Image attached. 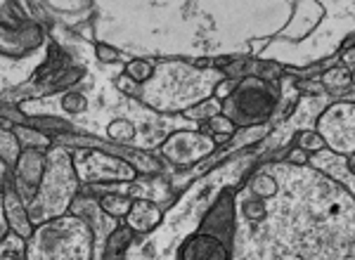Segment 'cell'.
Here are the masks:
<instances>
[{"label": "cell", "instance_id": "cell-1", "mask_svg": "<svg viewBox=\"0 0 355 260\" xmlns=\"http://www.w3.org/2000/svg\"><path fill=\"white\" fill-rule=\"evenodd\" d=\"M280 100L282 88L277 83L247 76L237 83L234 93L223 102L221 113L230 118L234 128H258L270 121L280 107Z\"/></svg>", "mask_w": 355, "mask_h": 260}, {"label": "cell", "instance_id": "cell-2", "mask_svg": "<svg viewBox=\"0 0 355 260\" xmlns=\"http://www.w3.org/2000/svg\"><path fill=\"white\" fill-rule=\"evenodd\" d=\"M196 232L221 239L225 246L234 248V235H237V204H234V189L225 187L204 213Z\"/></svg>", "mask_w": 355, "mask_h": 260}, {"label": "cell", "instance_id": "cell-3", "mask_svg": "<svg viewBox=\"0 0 355 260\" xmlns=\"http://www.w3.org/2000/svg\"><path fill=\"white\" fill-rule=\"evenodd\" d=\"M213 149H216V142L204 133H178L166 142L163 154L171 156L178 166H192L209 156Z\"/></svg>", "mask_w": 355, "mask_h": 260}, {"label": "cell", "instance_id": "cell-4", "mask_svg": "<svg viewBox=\"0 0 355 260\" xmlns=\"http://www.w3.org/2000/svg\"><path fill=\"white\" fill-rule=\"evenodd\" d=\"M234 248L221 239L194 232L178 246V260H234Z\"/></svg>", "mask_w": 355, "mask_h": 260}, {"label": "cell", "instance_id": "cell-5", "mask_svg": "<svg viewBox=\"0 0 355 260\" xmlns=\"http://www.w3.org/2000/svg\"><path fill=\"white\" fill-rule=\"evenodd\" d=\"M130 241H133V232H130L128 227H121V230H116L107 239L105 260H119V258H121V253L130 246Z\"/></svg>", "mask_w": 355, "mask_h": 260}, {"label": "cell", "instance_id": "cell-6", "mask_svg": "<svg viewBox=\"0 0 355 260\" xmlns=\"http://www.w3.org/2000/svg\"><path fill=\"white\" fill-rule=\"evenodd\" d=\"M322 83L332 90H343V88H348V85H353V76L348 69H343V67L327 69V72L322 74Z\"/></svg>", "mask_w": 355, "mask_h": 260}, {"label": "cell", "instance_id": "cell-7", "mask_svg": "<svg viewBox=\"0 0 355 260\" xmlns=\"http://www.w3.org/2000/svg\"><path fill=\"white\" fill-rule=\"evenodd\" d=\"M296 147L308 151V154H318V151L327 147V140L320 133H315V130H301L296 135Z\"/></svg>", "mask_w": 355, "mask_h": 260}, {"label": "cell", "instance_id": "cell-8", "mask_svg": "<svg viewBox=\"0 0 355 260\" xmlns=\"http://www.w3.org/2000/svg\"><path fill=\"white\" fill-rule=\"evenodd\" d=\"M221 109H223V102H218L216 97H211V100H204L201 105H196L194 109H187V111H185V116L196 118V121H199V118L211 121L213 116H218V113H221Z\"/></svg>", "mask_w": 355, "mask_h": 260}, {"label": "cell", "instance_id": "cell-9", "mask_svg": "<svg viewBox=\"0 0 355 260\" xmlns=\"http://www.w3.org/2000/svg\"><path fill=\"white\" fill-rule=\"evenodd\" d=\"M254 76L256 78H263L267 83H277V80L284 76V67L277 62H254Z\"/></svg>", "mask_w": 355, "mask_h": 260}, {"label": "cell", "instance_id": "cell-10", "mask_svg": "<svg viewBox=\"0 0 355 260\" xmlns=\"http://www.w3.org/2000/svg\"><path fill=\"white\" fill-rule=\"evenodd\" d=\"M251 197H256V199H267V197H272V194L277 192V185H275V177L272 175H258V177H254L251 180Z\"/></svg>", "mask_w": 355, "mask_h": 260}, {"label": "cell", "instance_id": "cell-11", "mask_svg": "<svg viewBox=\"0 0 355 260\" xmlns=\"http://www.w3.org/2000/svg\"><path fill=\"white\" fill-rule=\"evenodd\" d=\"M242 210H244V215H247V220H251V223H261V220H265V215H267L265 204L256 197L247 199L242 206Z\"/></svg>", "mask_w": 355, "mask_h": 260}, {"label": "cell", "instance_id": "cell-12", "mask_svg": "<svg viewBox=\"0 0 355 260\" xmlns=\"http://www.w3.org/2000/svg\"><path fill=\"white\" fill-rule=\"evenodd\" d=\"M206 128L211 130L213 135H234V126H232V121L230 118H225L223 113H218V116H213L209 123H206Z\"/></svg>", "mask_w": 355, "mask_h": 260}, {"label": "cell", "instance_id": "cell-13", "mask_svg": "<svg viewBox=\"0 0 355 260\" xmlns=\"http://www.w3.org/2000/svg\"><path fill=\"white\" fill-rule=\"evenodd\" d=\"M102 206H105V210L112 215H123L130 210V202H125V199H105Z\"/></svg>", "mask_w": 355, "mask_h": 260}, {"label": "cell", "instance_id": "cell-14", "mask_svg": "<svg viewBox=\"0 0 355 260\" xmlns=\"http://www.w3.org/2000/svg\"><path fill=\"white\" fill-rule=\"evenodd\" d=\"M234 88H237V83H234L232 78H223L221 83L216 85V100L218 102H225L227 97L234 93Z\"/></svg>", "mask_w": 355, "mask_h": 260}, {"label": "cell", "instance_id": "cell-15", "mask_svg": "<svg viewBox=\"0 0 355 260\" xmlns=\"http://www.w3.org/2000/svg\"><path fill=\"white\" fill-rule=\"evenodd\" d=\"M128 74L133 76L135 80H147L152 76V67L147 62H133L128 67Z\"/></svg>", "mask_w": 355, "mask_h": 260}, {"label": "cell", "instance_id": "cell-16", "mask_svg": "<svg viewBox=\"0 0 355 260\" xmlns=\"http://www.w3.org/2000/svg\"><path fill=\"white\" fill-rule=\"evenodd\" d=\"M308 151H303V149H298V147H294V149H289V154H287V164H294V166H305L308 164Z\"/></svg>", "mask_w": 355, "mask_h": 260}, {"label": "cell", "instance_id": "cell-17", "mask_svg": "<svg viewBox=\"0 0 355 260\" xmlns=\"http://www.w3.org/2000/svg\"><path fill=\"white\" fill-rule=\"evenodd\" d=\"M338 57H341V62H343V69H348V72H355V47L338 52Z\"/></svg>", "mask_w": 355, "mask_h": 260}, {"label": "cell", "instance_id": "cell-18", "mask_svg": "<svg viewBox=\"0 0 355 260\" xmlns=\"http://www.w3.org/2000/svg\"><path fill=\"white\" fill-rule=\"evenodd\" d=\"M64 105H67V109L76 111V109H81V107H85V100L81 95H69L67 100H64Z\"/></svg>", "mask_w": 355, "mask_h": 260}, {"label": "cell", "instance_id": "cell-19", "mask_svg": "<svg viewBox=\"0 0 355 260\" xmlns=\"http://www.w3.org/2000/svg\"><path fill=\"white\" fill-rule=\"evenodd\" d=\"M97 55H100V59H105V62H114V59L119 57L112 47H102V45H100V50H97Z\"/></svg>", "mask_w": 355, "mask_h": 260}, {"label": "cell", "instance_id": "cell-20", "mask_svg": "<svg viewBox=\"0 0 355 260\" xmlns=\"http://www.w3.org/2000/svg\"><path fill=\"white\" fill-rule=\"evenodd\" d=\"M348 171H351L353 175H355V154L348 156Z\"/></svg>", "mask_w": 355, "mask_h": 260}]
</instances>
